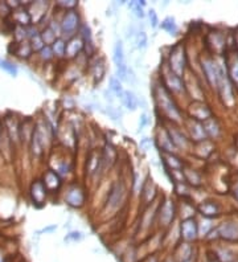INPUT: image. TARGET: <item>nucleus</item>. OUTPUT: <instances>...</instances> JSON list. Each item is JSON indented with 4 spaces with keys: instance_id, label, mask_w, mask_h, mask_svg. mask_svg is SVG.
I'll return each mask as SVG.
<instances>
[{
    "instance_id": "32",
    "label": "nucleus",
    "mask_w": 238,
    "mask_h": 262,
    "mask_svg": "<svg viewBox=\"0 0 238 262\" xmlns=\"http://www.w3.org/2000/svg\"><path fill=\"white\" fill-rule=\"evenodd\" d=\"M150 20H151L152 27H156V25H158V16H156L155 11H154V9H151V11H150Z\"/></svg>"
},
{
    "instance_id": "9",
    "label": "nucleus",
    "mask_w": 238,
    "mask_h": 262,
    "mask_svg": "<svg viewBox=\"0 0 238 262\" xmlns=\"http://www.w3.org/2000/svg\"><path fill=\"white\" fill-rule=\"evenodd\" d=\"M165 82L168 83V86L172 87L174 90H183V82H181V79L176 76V74L172 72V70H168L165 73Z\"/></svg>"
},
{
    "instance_id": "28",
    "label": "nucleus",
    "mask_w": 238,
    "mask_h": 262,
    "mask_svg": "<svg viewBox=\"0 0 238 262\" xmlns=\"http://www.w3.org/2000/svg\"><path fill=\"white\" fill-rule=\"evenodd\" d=\"M137 44L139 48H146L147 46V35L144 32H139L137 36Z\"/></svg>"
},
{
    "instance_id": "31",
    "label": "nucleus",
    "mask_w": 238,
    "mask_h": 262,
    "mask_svg": "<svg viewBox=\"0 0 238 262\" xmlns=\"http://www.w3.org/2000/svg\"><path fill=\"white\" fill-rule=\"evenodd\" d=\"M131 7H133L134 11H135V15H137L138 18H143V16H144V14H143V8L140 7V3H133Z\"/></svg>"
},
{
    "instance_id": "29",
    "label": "nucleus",
    "mask_w": 238,
    "mask_h": 262,
    "mask_svg": "<svg viewBox=\"0 0 238 262\" xmlns=\"http://www.w3.org/2000/svg\"><path fill=\"white\" fill-rule=\"evenodd\" d=\"M81 239H82V235L79 232H73V233H69L65 237V241H79Z\"/></svg>"
},
{
    "instance_id": "34",
    "label": "nucleus",
    "mask_w": 238,
    "mask_h": 262,
    "mask_svg": "<svg viewBox=\"0 0 238 262\" xmlns=\"http://www.w3.org/2000/svg\"><path fill=\"white\" fill-rule=\"evenodd\" d=\"M0 262H4V260L1 258V256H0Z\"/></svg>"
},
{
    "instance_id": "33",
    "label": "nucleus",
    "mask_w": 238,
    "mask_h": 262,
    "mask_svg": "<svg viewBox=\"0 0 238 262\" xmlns=\"http://www.w3.org/2000/svg\"><path fill=\"white\" fill-rule=\"evenodd\" d=\"M147 123V120H146V115H143L142 117V123H140V129H142L143 126Z\"/></svg>"
},
{
    "instance_id": "5",
    "label": "nucleus",
    "mask_w": 238,
    "mask_h": 262,
    "mask_svg": "<svg viewBox=\"0 0 238 262\" xmlns=\"http://www.w3.org/2000/svg\"><path fill=\"white\" fill-rule=\"evenodd\" d=\"M45 185L40 180H36L32 184V188H31V196H32L33 202H42L45 199Z\"/></svg>"
},
{
    "instance_id": "30",
    "label": "nucleus",
    "mask_w": 238,
    "mask_h": 262,
    "mask_svg": "<svg viewBox=\"0 0 238 262\" xmlns=\"http://www.w3.org/2000/svg\"><path fill=\"white\" fill-rule=\"evenodd\" d=\"M52 53H53V52H52V49L49 46H44L41 49V57L44 60H51Z\"/></svg>"
},
{
    "instance_id": "4",
    "label": "nucleus",
    "mask_w": 238,
    "mask_h": 262,
    "mask_svg": "<svg viewBox=\"0 0 238 262\" xmlns=\"http://www.w3.org/2000/svg\"><path fill=\"white\" fill-rule=\"evenodd\" d=\"M181 236L187 241H192L197 237V225L192 219L183 221V224H181Z\"/></svg>"
},
{
    "instance_id": "19",
    "label": "nucleus",
    "mask_w": 238,
    "mask_h": 262,
    "mask_svg": "<svg viewBox=\"0 0 238 262\" xmlns=\"http://www.w3.org/2000/svg\"><path fill=\"white\" fill-rule=\"evenodd\" d=\"M81 46H82V44L77 41V39H74V40L69 42L68 45L65 46V52H66L69 56H76L78 52H79V49H81Z\"/></svg>"
},
{
    "instance_id": "10",
    "label": "nucleus",
    "mask_w": 238,
    "mask_h": 262,
    "mask_svg": "<svg viewBox=\"0 0 238 262\" xmlns=\"http://www.w3.org/2000/svg\"><path fill=\"white\" fill-rule=\"evenodd\" d=\"M68 202L70 205H73V207H79V205H82L83 202V193L81 189L73 188L70 192L68 193V198H66Z\"/></svg>"
},
{
    "instance_id": "22",
    "label": "nucleus",
    "mask_w": 238,
    "mask_h": 262,
    "mask_svg": "<svg viewBox=\"0 0 238 262\" xmlns=\"http://www.w3.org/2000/svg\"><path fill=\"white\" fill-rule=\"evenodd\" d=\"M161 27H163V29H165L168 33H176V31H178V27H176V24H175V20L172 18H168L165 19L164 21H163V24H161Z\"/></svg>"
},
{
    "instance_id": "12",
    "label": "nucleus",
    "mask_w": 238,
    "mask_h": 262,
    "mask_svg": "<svg viewBox=\"0 0 238 262\" xmlns=\"http://www.w3.org/2000/svg\"><path fill=\"white\" fill-rule=\"evenodd\" d=\"M122 193H123V189L122 187L117 184L113 187L110 192V196H109V204H110L113 208H117L119 205V202L122 200Z\"/></svg>"
},
{
    "instance_id": "21",
    "label": "nucleus",
    "mask_w": 238,
    "mask_h": 262,
    "mask_svg": "<svg viewBox=\"0 0 238 262\" xmlns=\"http://www.w3.org/2000/svg\"><path fill=\"white\" fill-rule=\"evenodd\" d=\"M110 89L113 90V92L117 94V96H119L120 98H122V96H123V89H122V85H120V82H119L118 79H115V77H111L110 79Z\"/></svg>"
},
{
    "instance_id": "3",
    "label": "nucleus",
    "mask_w": 238,
    "mask_h": 262,
    "mask_svg": "<svg viewBox=\"0 0 238 262\" xmlns=\"http://www.w3.org/2000/svg\"><path fill=\"white\" fill-rule=\"evenodd\" d=\"M78 27V15L76 14L74 9H70L65 15L64 20L61 23V28H62V32L65 35H72V33L77 29Z\"/></svg>"
},
{
    "instance_id": "23",
    "label": "nucleus",
    "mask_w": 238,
    "mask_h": 262,
    "mask_svg": "<svg viewBox=\"0 0 238 262\" xmlns=\"http://www.w3.org/2000/svg\"><path fill=\"white\" fill-rule=\"evenodd\" d=\"M0 68L7 70V72H8L9 74H12V76H16V74H18V69H16V66H15L14 64L8 62V61L0 60Z\"/></svg>"
},
{
    "instance_id": "24",
    "label": "nucleus",
    "mask_w": 238,
    "mask_h": 262,
    "mask_svg": "<svg viewBox=\"0 0 238 262\" xmlns=\"http://www.w3.org/2000/svg\"><path fill=\"white\" fill-rule=\"evenodd\" d=\"M192 135L193 138L196 141H201V139L205 138V131H204V127L200 126V124H195V129L192 127Z\"/></svg>"
},
{
    "instance_id": "17",
    "label": "nucleus",
    "mask_w": 238,
    "mask_h": 262,
    "mask_svg": "<svg viewBox=\"0 0 238 262\" xmlns=\"http://www.w3.org/2000/svg\"><path fill=\"white\" fill-rule=\"evenodd\" d=\"M14 19L20 27H23L31 21V15L28 14L27 11H16L14 14Z\"/></svg>"
},
{
    "instance_id": "8",
    "label": "nucleus",
    "mask_w": 238,
    "mask_h": 262,
    "mask_svg": "<svg viewBox=\"0 0 238 262\" xmlns=\"http://www.w3.org/2000/svg\"><path fill=\"white\" fill-rule=\"evenodd\" d=\"M114 62L117 65V69H122L126 68V61H124L123 55V45L122 42L118 41L114 46Z\"/></svg>"
},
{
    "instance_id": "27",
    "label": "nucleus",
    "mask_w": 238,
    "mask_h": 262,
    "mask_svg": "<svg viewBox=\"0 0 238 262\" xmlns=\"http://www.w3.org/2000/svg\"><path fill=\"white\" fill-rule=\"evenodd\" d=\"M229 72H230V77H232L236 82H238V59L237 60H234L233 64H230Z\"/></svg>"
},
{
    "instance_id": "15",
    "label": "nucleus",
    "mask_w": 238,
    "mask_h": 262,
    "mask_svg": "<svg viewBox=\"0 0 238 262\" xmlns=\"http://www.w3.org/2000/svg\"><path fill=\"white\" fill-rule=\"evenodd\" d=\"M122 101L128 110H135L138 107V100L137 97L134 96V93L124 92L123 96H122Z\"/></svg>"
},
{
    "instance_id": "18",
    "label": "nucleus",
    "mask_w": 238,
    "mask_h": 262,
    "mask_svg": "<svg viewBox=\"0 0 238 262\" xmlns=\"http://www.w3.org/2000/svg\"><path fill=\"white\" fill-rule=\"evenodd\" d=\"M200 211H201L204 216L212 217L216 216V215L218 213V208H217V205H215L213 202H204L201 207H200Z\"/></svg>"
},
{
    "instance_id": "13",
    "label": "nucleus",
    "mask_w": 238,
    "mask_h": 262,
    "mask_svg": "<svg viewBox=\"0 0 238 262\" xmlns=\"http://www.w3.org/2000/svg\"><path fill=\"white\" fill-rule=\"evenodd\" d=\"M202 127H204V131L208 135H211V137H217L218 133H220V127H218V124L216 121H213L212 118H208L206 121H204V124H202Z\"/></svg>"
},
{
    "instance_id": "25",
    "label": "nucleus",
    "mask_w": 238,
    "mask_h": 262,
    "mask_svg": "<svg viewBox=\"0 0 238 262\" xmlns=\"http://www.w3.org/2000/svg\"><path fill=\"white\" fill-rule=\"evenodd\" d=\"M171 142L176 144V146H184L185 144V138H184L183 135L178 131H174V133H171Z\"/></svg>"
},
{
    "instance_id": "11",
    "label": "nucleus",
    "mask_w": 238,
    "mask_h": 262,
    "mask_svg": "<svg viewBox=\"0 0 238 262\" xmlns=\"http://www.w3.org/2000/svg\"><path fill=\"white\" fill-rule=\"evenodd\" d=\"M44 185L45 188H48L49 191H53V189L59 188L60 185V179L59 176L53 172V171H48L44 176Z\"/></svg>"
},
{
    "instance_id": "14",
    "label": "nucleus",
    "mask_w": 238,
    "mask_h": 262,
    "mask_svg": "<svg viewBox=\"0 0 238 262\" xmlns=\"http://www.w3.org/2000/svg\"><path fill=\"white\" fill-rule=\"evenodd\" d=\"M174 219V205L171 204V202H167L161 208L160 213V220L164 222V224H168L171 220Z\"/></svg>"
},
{
    "instance_id": "1",
    "label": "nucleus",
    "mask_w": 238,
    "mask_h": 262,
    "mask_svg": "<svg viewBox=\"0 0 238 262\" xmlns=\"http://www.w3.org/2000/svg\"><path fill=\"white\" fill-rule=\"evenodd\" d=\"M184 64H185V59H184V49L180 45L175 46L174 51L171 52V70L174 72L176 76H181L184 70Z\"/></svg>"
},
{
    "instance_id": "20",
    "label": "nucleus",
    "mask_w": 238,
    "mask_h": 262,
    "mask_svg": "<svg viewBox=\"0 0 238 262\" xmlns=\"http://www.w3.org/2000/svg\"><path fill=\"white\" fill-rule=\"evenodd\" d=\"M41 40H42V42H45V44H48V45H49V44H53V42L56 41L55 31H53V29H52L51 27L46 28L45 31L42 32Z\"/></svg>"
},
{
    "instance_id": "2",
    "label": "nucleus",
    "mask_w": 238,
    "mask_h": 262,
    "mask_svg": "<svg viewBox=\"0 0 238 262\" xmlns=\"http://www.w3.org/2000/svg\"><path fill=\"white\" fill-rule=\"evenodd\" d=\"M202 69H204V72H205L208 81H209L213 86H218L221 70L216 66L215 62H213L212 60L202 61Z\"/></svg>"
},
{
    "instance_id": "6",
    "label": "nucleus",
    "mask_w": 238,
    "mask_h": 262,
    "mask_svg": "<svg viewBox=\"0 0 238 262\" xmlns=\"http://www.w3.org/2000/svg\"><path fill=\"white\" fill-rule=\"evenodd\" d=\"M218 233H220L222 239L229 240V241L238 240V225H236V224H224L218 229Z\"/></svg>"
},
{
    "instance_id": "16",
    "label": "nucleus",
    "mask_w": 238,
    "mask_h": 262,
    "mask_svg": "<svg viewBox=\"0 0 238 262\" xmlns=\"http://www.w3.org/2000/svg\"><path fill=\"white\" fill-rule=\"evenodd\" d=\"M192 258V249L188 244H184L181 248L178 249V260L180 262H189Z\"/></svg>"
},
{
    "instance_id": "7",
    "label": "nucleus",
    "mask_w": 238,
    "mask_h": 262,
    "mask_svg": "<svg viewBox=\"0 0 238 262\" xmlns=\"http://www.w3.org/2000/svg\"><path fill=\"white\" fill-rule=\"evenodd\" d=\"M161 107H163L171 117H175V118L178 120V109H176V106L172 103V101L170 100V97H168V94L165 92H161Z\"/></svg>"
},
{
    "instance_id": "35",
    "label": "nucleus",
    "mask_w": 238,
    "mask_h": 262,
    "mask_svg": "<svg viewBox=\"0 0 238 262\" xmlns=\"http://www.w3.org/2000/svg\"><path fill=\"white\" fill-rule=\"evenodd\" d=\"M0 134H1V126H0Z\"/></svg>"
},
{
    "instance_id": "26",
    "label": "nucleus",
    "mask_w": 238,
    "mask_h": 262,
    "mask_svg": "<svg viewBox=\"0 0 238 262\" xmlns=\"http://www.w3.org/2000/svg\"><path fill=\"white\" fill-rule=\"evenodd\" d=\"M65 44L61 40H56L53 42V53H56L57 56H64L65 53Z\"/></svg>"
}]
</instances>
